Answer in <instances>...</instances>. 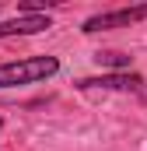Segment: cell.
I'll return each instance as SVG.
<instances>
[{
    "instance_id": "1",
    "label": "cell",
    "mask_w": 147,
    "mask_h": 151,
    "mask_svg": "<svg viewBox=\"0 0 147 151\" xmlns=\"http://www.w3.org/2000/svg\"><path fill=\"white\" fill-rule=\"evenodd\" d=\"M60 70L56 56H28L14 63H0V88H18V84H35Z\"/></svg>"
},
{
    "instance_id": "2",
    "label": "cell",
    "mask_w": 147,
    "mask_h": 151,
    "mask_svg": "<svg viewBox=\"0 0 147 151\" xmlns=\"http://www.w3.org/2000/svg\"><path fill=\"white\" fill-rule=\"evenodd\" d=\"M147 18V4H137V7H119V11H105V14H95L84 21V35H95V32H112V28H130L137 21Z\"/></svg>"
},
{
    "instance_id": "3",
    "label": "cell",
    "mask_w": 147,
    "mask_h": 151,
    "mask_svg": "<svg viewBox=\"0 0 147 151\" xmlns=\"http://www.w3.org/2000/svg\"><path fill=\"white\" fill-rule=\"evenodd\" d=\"M81 91H144V77L140 74H105V77H81L77 81Z\"/></svg>"
},
{
    "instance_id": "4",
    "label": "cell",
    "mask_w": 147,
    "mask_h": 151,
    "mask_svg": "<svg viewBox=\"0 0 147 151\" xmlns=\"http://www.w3.org/2000/svg\"><path fill=\"white\" fill-rule=\"evenodd\" d=\"M49 28V14H18L11 21H0V39H14V35H35Z\"/></svg>"
},
{
    "instance_id": "5",
    "label": "cell",
    "mask_w": 147,
    "mask_h": 151,
    "mask_svg": "<svg viewBox=\"0 0 147 151\" xmlns=\"http://www.w3.org/2000/svg\"><path fill=\"white\" fill-rule=\"evenodd\" d=\"M95 60H98V63H105V67H116V70L130 67V56H123V53H98Z\"/></svg>"
},
{
    "instance_id": "6",
    "label": "cell",
    "mask_w": 147,
    "mask_h": 151,
    "mask_svg": "<svg viewBox=\"0 0 147 151\" xmlns=\"http://www.w3.org/2000/svg\"><path fill=\"white\" fill-rule=\"evenodd\" d=\"M0 127H4V123H0Z\"/></svg>"
}]
</instances>
